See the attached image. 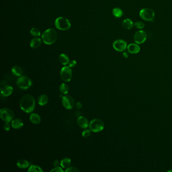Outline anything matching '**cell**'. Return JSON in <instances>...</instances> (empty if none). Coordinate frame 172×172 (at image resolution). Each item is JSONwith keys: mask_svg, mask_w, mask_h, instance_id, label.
<instances>
[{"mask_svg": "<svg viewBox=\"0 0 172 172\" xmlns=\"http://www.w3.org/2000/svg\"><path fill=\"white\" fill-rule=\"evenodd\" d=\"M23 125V121L20 119H14L11 121V126L13 128L15 129L21 128Z\"/></svg>", "mask_w": 172, "mask_h": 172, "instance_id": "cell-15", "label": "cell"}, {"mask_svg": "<svg viewBox=\"0 0 172 172\" xmlns=\"http://www.w3.org/2000/svg\"><path fill=\"white\" fill-rule=\"evenodd\" d=\"M77 124L79 127L82 128L86 129L89 126V123L86 118L83 116H80L78 118Z\"/></svg>", "mask_w": 172, "mask_h": 172, "instance_id": "cell-12", "label": "cell"}, {"mask_svg": "<svg viewBox=\"0 0 172 172\" xmlns=\"http://www.w3.org/2000/svg\"><path fill=\"white\" fill-rule=\"evenodd\" d=\"M9 123L10 122H5V123L4 124V129H5V130L7 131L10 130L11 126V124L10 125Z\"/></svg>", "mask_w": 172, "mask_h": 172, "instance_id": "cell-31", "label": "cell"}, {"mask_svg": "<svg viewBox=\"0 0 172 172\" xmlns=\"http://www.w3.org/2000/svg\"><path fill=\"white\" fill-rule=\"evenodd\" d=\"M139 15L143 20L147 21H152L154 18L155 13L154 10L151 9L144 8L140 11Z\"/></svg>", "mask_w": 172, "mask_h": 172, "instance_id": "cell-7", "label": "cell"}, {"mask_svg": "<svg viewBox=\"0 0 172 172\" xmlns=\"http://www.w3.org/2000/svg\"><path fill=\"white\" fill-rule=\"evenodd\" d=\"M134 25L138 29H142L144 27V24L141 21L136 22L134 24Z\"/></svg>", "mask_w": 172, "mask_h": 172, "instance_id": "cell-29", "label": "cell"}, {"mask_svg": "<svg viewBox=\"0 0 172 172\" xmlns=\"http://www.w3.org/2000/svg\"><path fill=\"white\" fill-rule=\"evenodd\" d=\"M42 38L45 44L51 45L54 44L57 40V32L53 29H48L42 34Z\"/></svg>", "mask_w": 172, "mask_h": 172, "instance_id": "cell-2", "label": "cell"}, {"mask_svg": "<svg viewBox=\"0 0 172 172\" xmlns=\"http://www.w3.org/2000/svg\"><path fill=\"white\" fill-rule=\"evenodd\" d=\"M76 64H77V62H76L75 60L71 61L69 63V66L70 68H73V67H75Z\"/></svg>", "mask_w": 172, "mask_h": 172, "instance_id": "cell-33", "label": "cell"}, {"mask_svg": "<svg viewBox=\"0 0 172 172\" xmlns=\"http://www.w3.org/2000/svg\"><path fill=\"white\" fill-rule=\"evenodd\" d=\"M13 91V87L10 85H5L2 87L1 90V92L2 95L5 97H9L12 94Z\"/></svg>", "mask_w": 172, "mask_h": 172, "instance_id": "cell-13", "label": "cell"}, {"mask_svg": "<svg viewBox=\"0 0 172 172\" xmlns=\"http://www.w3.org/2000/svg\"><path fill=\"white\" fill-rule=\"evenodd\" d=\"M62 167H55L53 169H52L51 170V172H63L64 170L62 169Z\"/></svg>", "mask_w": 172, "mask_h": 172, "instance_id": "cell-32", "label": "cell"}, {"mask_svg": "<svg viewBox=\"0 0 172 172\" xmlns=\"http://www.w3.org/2000/svg\"><path fill=\"white\" fill-rule=\"evenodd\" d=\"M91 130H90V129H85L82 132V136L84 137H89L90 135H91Z\"/></svg>", "mask_w": 172, "mask_h": 172, "instance_id": "cell-28", "label": "cell"}, {"mask_svg": "<svg viewBox=\"0 0 172 172\" xmlns=\"http://www.w3.org/2000/svg\"><path fill=\"white\" fill-rule=\"evenodd\" d=\"M75 106L77 109H80L82 108V105L80 102H77V103L76 104Z\"/></svg>", "mask_w": 172, "mask_h": 172, "instance_id": "cell-35", "label": "cell"}, {"mask_svg": "<svg viewBox=\"0 0 172 172\" xmlns=\"http://www.w3.org/2000/svg\"><path fill=\"white\" fill-rule=\"evenodd\" d=\"M113 47L118 52H123L127 47V42L123 40H118L114 42Z\"/></svg>", "mask_w": 172, "mask_h": 172, "instance_id": "cell-11", "label": "cell"}, {"mask_svg": "<svg viewBox=\"0 0 172 172\" xmlns=\"http://www.w3.org/2000/svg\"><path fill=\"white\" fill-rule=\"evenodd\" d=\"M11 71H12V73L13 74V75H15V76H18V77L22 76V69L18 66H14L12 67V69H11Z\"/></svg>", "mask_w": 172, "mask_h": 172, "instance_id": "cell-22", "label": "cell"}, {"mask_svg": "<svg viewBox=\"0 0 172 172\" xmlns=\"http://www.w3.org/2000/svg\"><path fill=\"white\" fill-rule=\"evenodd\" d=\"M71 163V159L68 157H66L64 159H62V160L61 161L60 165L63 168H68L69 167Z\"/></svg>", "mask_w": 172, "mask_h": 172, "instance_id": "cell-23", "label": "cell"}, {"mask_svg": "<svg viewBox=\"0 0 172 172\" xmlns=\"http://www.w3.org/2000/svg\"><path fill=\"white\" fill-rule=\"evenodd\" d=\"M29 119L32 123L34 124H39L41 122V118L39 114L37 113H32L29 117Z\"/></svg>", "mask_w": 172, "mask_h": 172, "instance_id": "cell-18", "label": "cell"}, {"mask_svg": "<svg viewBox=\"0 0 172 172\" xmlns=\"http://www.w3.org/2000/svg\"><path fill=\"white\" fill-rule=\"evenodd\" d=\"M66 172H79V170L76 168L74 167H68L65 170Z\"/></svg>", "mask_w": 172, "mask_h": 172, "instance_id": "cell-30", "label": "cell"}, {"mask_svg": "<svg viewBox=\"0 0 172 172\" xmlns=\"http://www.w3.org/2000/svg\"><path fill=\"white\" fill-rule=\"evenodd\" d=\"M127 49L130 53L135 54V53H138L139 52H140L141 47H139L137 44H130L128 45Z\"/></svg>", "mask_w": 172, "mask_h": 172, "instance_id": "cell-14", "label": "cell"}, {"mask_svg": "<svg viewBox=\"0 0 172 172\" xmlns=\"http://www.w3.org/2000/svg\"><path fill=\"white\" fill-rule=\"evenodd\" d=\"M104 122L99 119H93L90 121L89 126V129L94 132H100L104 129Z\"/></svg>", "mask_w": 172, "mask_h": 172, "instance_id": "cell-6", "label": "cell"}, {"mask_svg": "<svg viewBox=\"0 0 172 172\" xmlns=\"http://www.w3.org/2000/svg\"><path fill=\"white\" fill-rule=\"evenodd\" d=\"M0 117L4 122H10L13 120L14 114L11 109L7 108H3L1 110Z\"/></svg>", "mask_w": 172, "mask_h": 172, "instance_id": "cell-5", "label": "cell"}, {"mask_svg": "<svg viewBox=\"0 0 172 172\" xmlns=\"http://www.w3.org/2000/svg\"><path fill=\"white\" fill-rule=\"evenodd\" d=\"M122 26L126 29H130L133 26V23L130 19H125L122 22Z\"/></svg>", "mask_w": 172, "mask_h": 172, "instance_id": "cell-21", "label": "cell"}, {"mask_svg": "<svg viewBox=\"0 0 172 172\" xmlns=\"http://www.w3.org/2000/svg\"><path fill=\"white\" fill-rule=\"evenodd\" d=\"M30 34L34 37H39L40 35V32L37 28H32L30 30Z\"/></svg>", "mask_w": 172, "mask_h": 172, "instance_id": "cell-27", "label": "cell"}, {"mask_svg": "<svg viewBox=\"0 0 172 172\" xmlns=\"http://www.w3.org/2000/svg\"><path fill=\"white\" fill-rule=\"evenodd\" d=\"M35 107V99L31 95L29 94L24 95L20 100V108L26 113H31L33 112Z\"/></svg>", "mask_w": 172, "mask_h": 172, "instance_id": "cell-1", "label": "cell"}, {"mask_svg": "<svg viewBox=\"0 0 172 172\" xmlns=\"http://www.w3.org/2000/svg\"><path fill=\"white\" fill-rule=\"evenodd\" d=\"M42 43V40L40 38L35 37L32 39L30 42V47L33 49H37L40 47Z\"/></svg>", "mask_w": 172, "mask_h": 172, "instance_id": "cell-16", "label": "cell"}, {"mask_svg": "<svg viewBox=\"0 0 172 172\" xmlns=\"http://www.w3.org/2000/svg\"><path fill=\"white\" fill-rule=\"evenodd\" d=\"M60 76L65 82L70 81L72 77V69L69 66H64L60 71Z\"/></svg>", "mask_w": 172, "mask_h": 172, "instance_id": "cell-8", "label": "cell"}, {"mask_svg": "<svg viewBox=\"0 0 172 172\" xmlns=\"http://www.w3.org/2000/svg\"><path fill=\"white\" fill-rule=\"evenodd\" d=\"M62 104L64 107L67 110H71L73 108L75 105V102L73 98L70 95L64 96L62 99Z\"/></svg>", "mask_w": 172, "mask_h": 172, "instance_id": "cell-10", "label": "cell"}, {"mask_svg": "<svg viewBox=\"0 0 172 172\" xmlns=\"http://www.w3.org/2000/svg\"><path fill=\"white\" fill-rule=\"evenodd\" d=\"M16 84L19 89L25 90L30 88L32 85V81L29 77L25 76H21L17 79Z\"/></svg>", "mask_w": 172, "mask_h": 172, "instance_id": "cell-4", "label": "cell"}, {"mask_svg": "<svg viewBox=\"0 0 172 172\" xmlns=\"http://www.w3.org/2000/svg\"><path fill=\"white\" fill-rule=\"evenodd\" d=\"M59 89L62 94H66L68 93L69 88V86L68 84L65 83H63L60 85Z\"/></svg>", "mask_w": 172, "mask_h": 172, "instance_id": "cell-25", "label": "cell"}, {"mask_svg": "<svg viewBox=\"0 0 172 172\" xmlns=\"http://www.w3.org/2000/svg\"><path fill=\"white\" fill-rule=\"evenodd\" d=\"M147 39V34L143 30H139L136 32L134 36V42L137 44H142L146 42Z\"/></svg>", "mask_w": 172, "mask_h": 172, "instance_id": "cell-9", "label": "cell"}, {"mask_svg": "<svg viewBox=\"0 0 172 172\" xmlns=\"http://www.w3.org/2000/svg\"><path fill=\"white\" fill-rule=\"evenodd\" d=\"M49 102V97L45 94H42L38 98V103L41 106L47 105Z\"/></svg>", "mask_w": 172, "mask_h": 172, "instance_id": "cell-19", "label": "cell"}, {"mask_svg": "<svg viewBox=\"0 0 172 172\" xmlns=\"http://www.w3.org/2000/svg\"><path fill=\"white\" fill-rule=\"evenodd\" d=\"M17 165L20 169H26L29 166V162L24 159H20L17 161Z\"/></svg>", "mask_w": 172, "mask_h": 172, "instance_id": "cell-17", "label": "cell"}, {"mask_svg": "<svg viewBox=\"0 0 172 172\" xmlns=\"http://www.w3.org/2000/svg\"><path fill=\"white\" fill-rule=\"evenodd\" d=\"M53 165L55 166V167H59L60 165V162H59V161L58 160H55L53 162Z\"/></svg>", "mask_w": 172, "mask_h": 172, "instance_id": "cell-34", "label": "cell"}, {"mask_svg": "<svg viewBox=\"0 0 172 172\" xmlns=\"http://www.w3.org/2000/svg\"><path fill=\"white\" fill-rule=\"evenodd\" d=\"M59 61L63 65H67V64H68L70 62L68 56L65 53L61 54L59 56Z\"/></svg>", "mask_w": 172, "mask_h": 172, "instance_id": "cell-20", "label": "cell"}, {"mask_svg": "<svg viewBox=\"0 0 172 172\" xmlns=\"http://www.w3.org/2000/svg\"><path fill=\"white\" fill-rule=\"evenodd\" d=\"M113 14L116 18H120L123 15V11L119 8H115L113 10Z\"/></svg>", "mask_w": 172, "mask_h": 172, "instance_id": "cell-24", "label": "cell"}, {"mask_svg": "<svg viewBox=\"0 0 172 172\" xmlns=\"http://www.w3.org/2000/svg\"><path fill=\"white\" fill-rule=\"evenodd\" d=\"M28 172H43V170L42 169V168L39 167L38 165H31L30 167L29 168Z\"/></svg>", "mask_w": 172, "mask_h": 172, "instance_id": "cell-26", "label": "cell"}, {"mask_svg": "<svg viewBox=\"0 0 172 172\" xmlns=\"http://www.w3.org/2000/svg\"><path fill=\"white\" fill-rule=\"evenodd\" d=\"M123 56L124 57H126V58H127L128 56V55L127 54V53H124Z\"/></svg>", "mask_w": 172, "mask_h": 172, "instance_id": "cell-36", "label": "cell"}, {"mask_svg": "<svg viewBox=\"0 0 172 172\" xmlns=\"http://www.w3.org/2000/svg\"><path fill=\"white\" fill-rule=\"evenodd\" d=\"M55 25L56 27L59 30H68L71 27V23L69 20L63 17L57 18L56 19Z\"/></svg>", "mask_w": 172, "mask_h": 172, "instance_id": "cell-3", "label": "cell"}]
</instances>
